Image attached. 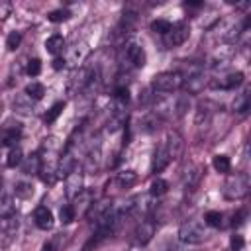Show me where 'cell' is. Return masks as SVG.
Returning <instances> with one entry per match:
<instances>
[{
    "mask_svg": "<svg viewBox=\"0 0 251 251\" xmlns=\"http://www.w3.org/2000/svg\"><path fill=\"white\" fill-rule=\"evenodd\" d=\"M88 53H90V47H88V43L86 41H75L71 47H67L65 49V63L67 65H71V67H75V69H78V67H82V63L86 61V57H88Z\"/></svg>",
    "mask_w": 251,
    "mask_h": 251,
    "instance_id": "5",
    "label": "cell"
},
{
    "mask_svg": "<svg viewBox=\"0 0 251 251\" xmlns=\"http://www.w3.org/2000/svg\"><path fill=\"white\" fill-rule=\"evenodd\" d=\"M169 163H171V157H169L165 145L161 143V145L153 151V157H151V173H161Z\"/></svg>",
    "mask_w": 251,
    "mask_h": 251,
    "instance_id": "16",
    "label": "cell"
},
{
    "mask_svg": "<svg viewBox=\"0 0 251 251\" xmlns=\"http://www.w3.org/2000/svg\"><path fill=\"white\" fill-rule=\"evenodd\" d=\"M243 245H245L243 237H241L239 233H233V235H231V239H229V247H231V251H241V249H243Z\"/></svg>",
    "mask_w": 251,
    "mask_h": 251,
    "instance_id": "39",
    "label": "cell"
},
{
    "mask_svg": "<svg viewBox=\"0 0 251 251\" xmlns=\"http://www.w3.org/2000/svg\"><path fill=\"white\" fill-rule=\"evenodd\" d=\"M92 75H94V71H92V69L78 67V69L71 75V78H69V86H67V88H69V94H73V96L82 94V92L86 90V86H88V82H90Z\"/></svg>",
    "mask_w": 251,
    "mask_h": 251,
    "instance_id": "6",
    "label": "cell"
},
{
    "mask_svg": "<svg viewBox=\"0 0 251 251\" xmlns=\"http://www.w3.org/2000/svg\"><path fill=\"white\" fill-rule=\"evenodd\" d=\"M182 80H184L182 86L186 88L188 94H198V92L204 88V84H206V78H204L202 73H194V75H190V76H184Z\"/></svg>",
    "mask_w": 251,
    "mask_h": 251,
    "instance_id": "17",
    "label": "cell"
},
{
    "mask_svg": "<svg viewBox=\"0 0 251 251\" xmlns=\"http://www.w3.org/2000/svg\"><path fill=\"white\" fill-rule=\"evenodd\" d=\"M22 161H24V153H22V149L16 145V147H10V153H8V159H6V165L8 167H18V165H22Z\"/></svg>",
    "mask_w": 251,
    "mask_h": 251,
    "instance_id": "27",
    "label": "cell"
},
{
    "mask_svg": "<svg viewBox=\"0 0 251 251\" xmlns=\"http://www.w3.org/2000/svg\"><path fill=\"white\" fill-rule=\"evenodd\" d=\"M188 35H190L188 24H186V22H176V24H173L171 29L163 35V43H165V47L173 49V47L182 45V43L188 39Z\"/></svg>",
    "mask_w": 251,
    "mask_h": 251,
    "instance_id": "4",
    "label": "cell"
},
{
    "mask_svg": "<svg viewBox=\"0 0 251 251\" xmlns=\"http://www.w3.org/2000/svg\"><path fill=\"white\" fill-rule=\"evenodd\" d=\"M63 239V233H57L55 237H51L49 241H45L43 243V247H41V251H57L59 249V241Z\"/></svg>",
    "mask_w": 251,
    "mask_h": 251,
    "instance_id": "38",
    "label": "cell"
},
{
    "mask_svg": "<svg viewBox=\"0 0 251 251\" xmlns=\"http://www.w3.org/2000/svg\"><path fill=\"white\" fill-rule=\"evenodd\" d=\"M39 169H41L39 153H31L29 157H24V161H22L24 175H39Z\"/></svg>",
    "mask_w": 251,
    "mask_h": 251,
    "instance_id": "18",
    "label": "cell"
},
{
    "mask_svg": "<svg viewBox=\"0 0 251 251\" xmlns=\"http://www.w3.org/2000/svg\"><path fill=\"white\" fill-rule=\"evenodd\" d=\"M22 137V126L20 124H8L4 129H2V135H0V145L4 147H16V143L20 141Z\"/></svg>",
    "mask_w": 251,
    "mask_h": 251,
    "instance_id": "13",
    "label": "cell"
},
{
    "mask_svg": "<svg viewBox=\"0 0 251 251\" xmlns=\"http://www.w3.org/2000/svg\"><path fill=\"white\" fill-rule=\"evenodd\" d=\"M208 122H210V110L206 106H200L196 112V126L204 127V126H208Z\"/></svg>",
    "mask_w": 251,
    "mask_h": 251,
    "instance_id": "36",
    "label": "cell"
},
{
    "mask_svg": "<svg viewBox=\"0 0 251 251\" xmlns=\"http://www.w3.org/2000/svg\"><path fill=\"white\" fill-rule=\"evenodd\" d=\"M16 196H18V198H24V200L31 198V196H33V186H31V182H18V184H16Z\"/></svg>",
    "mask_w": 251,
    "mask_h": 251,
    "instance_id": "32",
    "label": "cell"
},
{
    "mask_svg": "<svg viewBox=\"0 0 251 251\" xmlns=\"http://www.w3.org/2000/svg\"><path fill=\"white\" fill-rule=\"evenodd\" d=\"M182 75L178 71H165V73H159L153 76L151 80V90L157 94H173L176 90L182 88Z\"/></svg>",
    "mask_w": 251,
    "mask_h": 251,
    "instance_id": "2",
    "label": "cell"
},
{
    "mask_svg": "<svg viewBox=\"0 0 251 251\" xmlns=\"http://www.w3.org/2000/svg\"><path fill=\"white\" fill-rule=\"evenodd\" d=\"M231 108L237 114H245L249 110V90H243L241 94H235V98L231 102Z\"/></svg>",
    "mask_w": 251,
    "mask_h": 251,
    "instance_id": "22",
    "label": "cell"
},
{
    "mask_svg": "<svg viewBox=\"0 0 251 251\" xmlns=\"http://www.w3.org/2000/svg\"><path fill=\"white\" fill-rule=\"evenodd\" d=\"M161 122H163V120H161L159 116H155L153 112H149V114H145V118H143V122H141V129L147 131V133H151V131H155V129L159 127Z\"/></svg>",
    "mask_w": 251,
    "mask_h": 251,
    "instance_id": "26",
    "label": "cell"
},
{
    "mask_svg": "<svg viewBox=\"0 0 251 251\" xmlns=\"http://www.w3.org/2000/svg\"><path fill=\"white\" fill-rule=\"evenodd\" d=\"M243 218H245V210L237 212V216H233V226H239V224L243 222Z\"/></svg>",
    "mask_w": 251,
    "mask_h": 251,
    "instance_id": "42",
    "label": "cell"
},
{
    "mask_svg": "<svg viewBox=\"0 0 251 251\" xmlns=\"http://www.w3.org/2000/svg\"><path fill=\"white\" fill-rule=\"evenodd\" d=\"M63 108H65V102H55V104L49 108V112L45 114V118H43V120H45L47 124H53V122H55V120L61 116Z\"/></svg>",
    "mask_w": 251,
    "mask_h": 251,
    "instance_id": "31",
    "label": "cell"
},
{
    "mask_svg": "<svg viewBox=\"0 0 251 251\" xmlns=\"http://www.w3.org/2000/svg\"><path fill=\"white\" fill-rule=\"evenodd\" d=\"M127 251H143V249H141V245H137V247H129Z\"/></svg>",
    "mask_w": 251,
    "mask_h": 251,
    "instance_id": "45",
    "label": "cell"
},
{
    "mask_svg": "<svg viewBox=\"0 0 251 251\" xmlns=\"http://www.w3.org/2000/svg\"><path fill=\"white\" fill-rule=\"evenodd\" d=\"M243 80H245V78H243V73H241V71H233V73L222 75L218 80H212V86H220V88H224V90H233V88L241 86Z\"/></svg>",
    "mask_w": 251,
    "mask_h": 251,
    "instance_id": "12",
    "label": "cell"
},
{
    "mask_svg": "<svg viewBox=\"0 0 251 251\" xmlns=\"http://www.w3.org/2000/svg\"><path fill=\"white\" fill-rule=\"evenodd\" d=\"M212 167H214L218 173L226 175V173H229V169H231V161H229L227 155H214V159H212Z\"/></svg>",
    "mask_w": 251,
    "mask_h": 251,
    "instance_id": "25",
    "label": "cell"
},
{
    "mask_svg": "<svg viewBox=\"0 0 251 251\" xmlns=\"http://www.w3.org/2000/svg\"><path fill=\"white\" fill-rule=\"evenodd\" d=\"M20 43H22V33H20V31H12V33L6 37V47H8V51H16V49L20 47Z\"/></svg>",
    "mask_w": 251,
    "mask_h": 251,
    "instance_id": "35",
    "label": "cell"
},
{
    "mask_svg": "<svg viewBox=\"0 0 251 251\" xmlns=\"http://www.w3.org/2000/svg\"><path fill=\"white\" fill-rule=\"evenodd\" d=\"M208 237L204 226L196 220H188L184 224H180L178 227V239L182 243H188V245H198V243H204Z\"/></svg>",
    "mask_w": 251,
    "mask_h": 251,
    "instance_id": "3",
    "label": "cell"
},
{
    "mask_svg": "<svg viewBox=\"0 0 251 251\" xmlns=\"http://www.w3.org/2000/svg\"><path fill=\"white\" fill-rule=\"evenodd\" d=\"M25 73L29 75V76H37L39 73H41V61L35 57V59H29L27 61V65H25Z\"/></svg>",
    "mask_w": 251,
    "mask_h": 251,
    "instance_id": "37",
    "label": "cell"
},
{
    "mask_svg": "<svg viewBox=\"0 0 251 251\" xmlns=\"http://www.w3.org/2000/svg\"><path fill=\"white\" fill-rule=\"evenodd\" d=\"M249 188H251V180H249V175L247 173H235V175H229L227 180L224 182V198L226 200H241L249 194Z\"/></svg>",
    "mask_w": 251,
    "mask_h": 251,
    "instance_id": "1",
    "label": "cell"
},
{
    "mask_svg": "<svg viewBox=\"0 0 251 251\" xmlns=\"http://www.w3.org/2000/svg\"><path fill=\"white\" fill-rule=\"evenodd\" d=\"M92 204H94V192L92 190H82V192H78L75 198H73V212H75V218L78 216V218H82V216H86L88 214V210L92 208Z\"/></svg>",
    "mask_w": 251,
    "mask_h": 251,
    "instance_id": "10",
    "label": "cell"
},
{
    "mask_svg": "<svg viewBox=\"0 0 251 251\" xmlns=\"http://www.w3.org/2000/svg\"><path fill=\"white\" fill-rule=\"evenodd\" d=\"M202 2H184V8H202Z\"/></svg>",
    "mask_w": 251,
    "mask_h": 251,
    "instance_id": "43",
    "label": "cell"
},
{
    "mask_svg": "<svg viewBox=\"0 0 251 251\" xmlns=\"http://www.w3.org/2000/svg\"><path fill=\"white\" fill-rule=\"evenodd\" d=\"M171 22L169 20H155V22H151V31L153 33H159V35H165L169 29H171Z\"/></svg>",
    "mask_w": 251,
    "mask_h": 251,
    "instance_id": "33",
    "label": "cell"
},
{
    "mask_svg": "<svg viewBox=\"0 0 251 251\" xmlns=\"http://www.w3.org/2000/svg\"><path fill=\"white\" fill-rule=\"evenodd\" d=\"M10 14H12V4H10V2L0 0V22H2V20H6Z\"/></svg>",
    "mask_w": 251,
    "mask_h": 251,
    "instance_id": "40",
    "label": "cell"
},
{
    "mask_svg": "<svg viewBox=\"0 0 251 251\" xmlns=\"http://www.w3.org/2000/svg\"><path fill=\"white\" fill-rule=\"evenodd\" d=\"M45 49H47V53H51V55L63 53V49H65V37L59 35V33L47 37V39H45Z\"/></svg>",
    "mask_w": 251,
    "mask_h": 251,
    "instance_id": "19",
    "label": "cell"
},
{
    "mask_svg": "<svg viewBox=\"0 0 251 251\" xmlns=\"http://www.w3.org/2000/svg\"><path fill=\"white\" fill-rule=\"evenodd\" d=\"M24 94H25L29 100H39V98H43V94H45V86H43L41 82H35V80H31L29 84H25V88H24Z\"/></svg>",
    "mask_w": 251,
    "mask_h": 251,
    "instance_id": "24",
    "label": "cell"
},
{
    "mask_svg": "<svg viewBox=\"0 0 251 251\" xmlns=\"http://www.w3.org/2000/svg\"><path fill=\"white\" fill-rule=\"evenodd\" d=\"M69 18H71V12H69L67 8H57V10H53V12H49V14H47V20H49V22H53V24L67 22Z\"/></svg>",
    "mask_w": 251,
    "mask_h": 251,
    "instance_id": "30",
    "label": "cell"
},
{
    "mask_svg": "<svg viewBox=\"0 0 251 251\" xmlns=\"http://www.w3.org/2000/svg\"><path fill=\"white\" fill-rule=\"evenodd\" d=\"M100 161H102V147H100V143L90 145V149L86 153V159H84V171L94 175L100 169Z\"/></svg>",
    "mask_w": 251,
    "mask_h": 251,
    "instance_id": "14",
    "label": "cell"
},
{
    "mask_svg": "<svg viewBox=\"0 0 251 251\" xmlns=\"http://www.w3.org/2000/svg\"><path fill=\"white\" fill-rule=\"evenodd\" d=\"M33 222L39 229H51L55 218H53V212L47 206H37L35 212H33Z\"/></svg>",
    "mask_w": 251,
    "mask_h": 251,
    "instance_id": "15",
    "label": "cell"
},
{
    "mask_svg": "<svg viewBox=\"0 0 251 251\" xmlns=\"http://www.w3.org/2000/svg\"><path fill=\"white\" fill-rule=\"evenodd\" d=\"M116 182H118L120 188H129V186H133L137 182V173L135 171H129V169L127 171H122V173H118Z\"/></svg>",
    "mask_w": 251,
    "mask_h": 251,
    "instance_id": "23",
    "label": "cell"
},
{
    "mask_svg": "<svg viewBox=\"0 0 251 251\" xmlns=\"http://www.w3.org/2000/svg\"><path fill=\"white\" fill-rule=\"evenodd\" d=\"M124 59H126L127 65L133 67V69H141V67H145V63H147V55H145L143 45L137 43V41H127V43L124 45Z\"/></svg>",
    "mask_w": 251,
    "mask_h": 251,
    "instance_id": "7",
    "label": "cell"
},
{
    "mask_svg": "<svg viewBox=\"0 0 251 251\" xmlns=\"http://www.w3.org/2000/svg\"><path fill=\"white\" fill-rule=\"evenodd\" d=\"M12 106H14V112L16 114H24V116H31L33 114V106H31V102H29V98L25 94L16 96L14 102H12Z\"/></svg>",
    "mask_w": 251,
    "mask_h": 251,
    "instance_id": "20",
    "label": "cell"
},
{
    "mask_svg": "<svg viewBox=\"0 0 251 251\" xmlns=\"http://www.w3.org/2000/svg\"><path fill=\"white\" fill-rule=\"evenodd\" d=\"M202 175H204V167H202V165H194V167H192L190 171H186V175H184V186L194 188V186L200 182Z\"/></svg>",
    "mask_w": 251,
    "mask_h": 251,
    "instance_id": "21",
    "label": "cell"
},
{
    "mask_svg": "<svg viewBox=\"0 0 251 251\" xmlns=\"http://www.w3.org/2000/svg\"><path fill=\"white\" fill-rule=\"evenodd\" d=\"M2 194H4V180H2V175H0V198H2Z\"/></svg>",
    "mask_w": 251,
    "mask_h": 251,
    "instance_id": "44",
    "label": "cell"
},
{
    "mask_svg": "<svg viewBox=\"0 0 251 251\" xmlns=\"http://www.w3.org/2000/svg\"><path fill=\"white\" fill-rule=\"evenodd\" d=\"M163 145H165V149H167V153H169V157H171V161H173V159H178V157H180L182 147H184V141H182V135H180L178 131L171 129V131L167 133Z\"/></svg>",
    "mask_w": 251,
    "mask_h": 251,
    "instance_id": "11",
    "label": "cell"
},
{
    "mask_svg": "<svg viewBox=\"0 0 251 251\" xmlns=\"http://www.w3.org/2000/svg\"><path fill=\"white\" fill-rule=\"evenodd\" d=\"M155 229H157V224H155V220H153L151 216L141 218L139 224L135 226V231H133V235H135V243H137V245H147V243L153 239Z\"/></svg>",
    "mask_w": 251,
    "mask_h": 251,
    "instance_id": "8",
    "label": "cell"
},
{
    "mask_svg": "<svg viewBox=\"0 0 251 251\" xmlns=\"http://www.w3.org/2000/svg\"><path fill=\"white\" fill-rule=\"evenodd\" d=\"M82 190H84V175L80 169H75L65 176V196L73 200Z\"/></svg>",
    "mask_w": 251,
    "mask_h": 251,
    "instance_id": "9",
    "label": "cell"
},
{
    "mask_svg": "<svg viewBox=\"0 0 251 251\" xmlns=\"http://www.w3.org/2000/svg\"><path fill=\"white\" fill-rule=\"evenodd\" d=\"M75 220V212H73V206L71 204H65V206H61V210H59V222L61 224H71Z\"/></svg>",
    "mask_w": 251,
    "mask_h": 251,
    "instance_id": "34",
    "label": "cell"
},
{
    "mask_svg": "<svg viewBox=\"0 0 251 251\" xmlns=\"http://www.w3.org/2000/svg\"><path fill=\"white\" fill-rule=\"evenodd\" d=\"M222 220H224V214L218 212V210H210L204 216V224L210 226V227H220L222 226Z\"/></svg>",
    "mask_w": 251,
    "mask_h": 251,
    "instance_id": "29",
    "label": "cell"
},
{
    "mask_svg": "<svg viewBox=\"0 0 251 251\" xmlns=\"http://www.w3.org/2000/svg\"><path fill=\"white\" fill-rule=\"evenodd\" d=\"M167 190H169V184H167V180H163V178H155V180L151 182V186H149V194L155 196V198L163 196Z\"/></svg>",
    "mask_w": 251,
    "mask_h": 251,
    "instance_id": "28",
    "label": "cell"
},
{
    "mask_svg": "<svg viewBox=\"0 0 251 251\" xmlns=\"http://www.w3.org/2000/svg\"><path fill=\"white\" fill-rule=\"evenodd\" d=\"M65 67H67V63H65L63 57H55V59H53V69H55V71H61V69H65Z\"/></svg>",
    "mask_w": 251,
    "mask_h": 251,
    "instance_id": "41",
    "label": "cell"
}]
</instances>
